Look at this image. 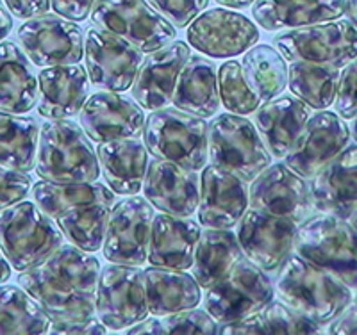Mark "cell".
I'll return each instance as SVG.
<instances>
[{
	"label": "cell",
	"mask_w": 357,
	"mask_h": 335,
	"mask_svg": "<svg viewBox=\"0 0 357 335\" xmlns=\"http://www.w3.org/2000/svg\"><path fill=\"white\" fill-rule=\"evenodd\" d=\"M349 143L350 130L343 118L337 113L320 111L305 121L284 162L304 178H311Z\"/></svg>",
	"instance_id": "9a60e30c"
},
{
	"label": "cell",
	"mask_w": 357,
	"mask_h": 335,
	"mask_svg": "<svg viewBox=\"0 0 357 335\" xmlns=\"http://www.w3.org/2000/svg\"><path fill=\"white\" fill-rule=\"evenodd\" d=\"M6 4L15 17L24 20L40 17L50 9V0H6Z\"/></svg>",
	"instance_id": "7dc6e473"
},
{
	"label": "cell",
	"mask_w": 357,
	"mask_h": 335,
	"mask_svg": "<svg viewBox=\"0 0 357 335\" xmlns=\"http://www.w3.org/2000/svg\"><path fill=\"white\" fill-rule=\"evenodd\" d=\"M84 59L89 82L98 89L127 91L143 61V52L123 38L89 27L84 36Z\"/></svg>",
	"instance_id": "5bb4252c"
},
{
	"label": "cell",
	"mask_w": 357,
	"mask_h": 335,
	"mask_svg": "<svg viewBox=\"0 0 357 335\" xmlns=\"http://www.w3.org/2000/svg\"><path fill=\"white\" fill-rule=\"evenodd\" d=\"M250 209L280 216L293 221H304L312 210L311 189L304 177L288 164H270L252 180L248 191Z\"/></svg>",
	"instance_id": "e0dca14e"
},
{
	"label": "cell",
	"mask_w": 357,
	"mask_h": 335,
	"mask_svg": "<svg viewBox=\"0 0 357 335\" xmlns=\"http://www.w3.org/2000/svg\"><path fill=\"white\" fill-rule=\"evenodd\" d=\"M31 186H33V178L25 171L0 166V210L22 202L31 191Z\"/></svg>",
	"instance_id": "ee69618b"
},
{
	"label": "cell",
	"mask_w": 357,
	"mask_h": 335,
	"mask_svg": "<svg viewBox=\"0 0 357 335\" xmlns=\"http://www.w3.org/2000/svg\"><path fill=\"white\" fill-rule=\"evenodd\" d=\"M252 15L266 31L333 22L345 15V0H256Z\"/></svg>",
	"instance_id": "f1b7e54d"
},
{
	"label": "cell",
	"mask_w": 357,
	"mask_h": 335,
	"mask_svg": "<svg viewBox=\"0 0 357 335\" xmlns=\"http://www.w3.org/2000/svg\"><path fill=\"white\" fill-rule=\"evenodd\" d=\"M33 198L36 205L54 219L65 210L73 207L89 205V203H114L113 191L100 182H70V184H57V182L41 180L33 186Z\"/></svg>",
	"instance_id": "e575fe53"
},
{
	"label": "cell",
	"mask_w": 357,
	"mask_h": 335,
	"mask_svg": "<svg viewBox=\"0 0 357 335\" xmlns=\"http://www.w3.org/2000/svg\"><path fill=\"white\" fill-rule=\"evenodd\" d=\"M334 102L336 113L343 120H354L357 116V57L341 70Z\"/></svg>",
	"instance_id": "7bdbcfd3"
},
{
	"label": "cell",
	"mask_w": 357,
	"mask_h": 335,
	"mask_svg": "<svg viewBox=\"0 0 357 335\" xmlns=\"http://www.w3.org/2000/svg\"><path fill=\"white\" fill-rule=\"evenodd\" d=\"M95 314L111 330L132 327L151 314L143 270L116 263L102 267L95 293Z\"/></svg>",
	"instance_id": "30bf717a"
},
{
	"label": "cell",
	"mask_w": 357,
	"mask_h": 335,
	"mask_svg": "<svg viewBox=\"0 0 357 335\" xmlns=\"http://www.w3.org/2000/svg\"><path fill=\"white\" fill-rule=\"evenodd\" d=\"M243 250L231 228H206L200 232L193 255V276L207 289L243 260Z\"/></svg>",
	"instance_id": "1f68e13d"
},
{
	"label": "cell",
	"mask_w": 357,
	"mask_h": 335,
	"mask_svg": "<svg viewBox=\"0 0 357 335\" xmlns=\"http://www.w3.org/2000/svg\"><path fill=\"white\" fill-rule=\"evenodd\" d=\"M311 105L295 95H279L257 107L254 125L270 154L286 157L305 121L311 118Z\"/></svg>",
	"instance_id": "d4e9b609"
},
{
	"label": "cell",
	"mask_w": 357,
	"mask_h": 335,
	"mask_svg": "<svg viewBox=\"0 0 357 335\" xmlns=\"http://www.w3.org/2000/svg\"><path fill=\"white\" fill-rule=\"evenodd\" d=\"M236 226V237L243 254L263 271L279 267L295 248L298 223L293 219L250 209Z\"/></svg>",
	"instance_id": "2e32d148"
},
{
	"label": "cell",
	"mask_w": 357,
	"mask_h": 335,
	"mask_svg": "<svg viewBox=\"0 0 357 335\" xmlns=\"http://www.w3.org/2000/svg\"><path fill=\"white\" fill-rule=\"evenodd\" d=\"M22 50L31 63L41 68L81 63L84 56V34L73 20L59 15L29 18L17 31Z\"/></svg>",
	"instance_id": "7c38bea8"
},
{
	"label": "cell",
	"mask_w": 357,
	"mask_h": 335,
	"mask_svg": "<svg viewBox=\"0 0 357 335\" xmlns=\"http://www.w3.org/2000/svg\"><path fill=\"white\" fill-rule=\"evenodd\" d=\"M49 332L56 335H104L107 334V327L97 318V314L66 315V318L50 319Z\"/></svg>",
	"instance_id": "f6af8a7d"
},
{
	"label": "cell",
	"mask_w": 357,
	"mask_h": 335,
	"mask_svg": "<svg viewBox=\"0 0 357 335\" xmlns=\"http://www.w3.org/2000/svg\"><path fill=\"white\" fill-rule=\"evenodd\" d=\"M347 219H349V221H350V225H352L354 228H356V231H357V209L354 210L352 215H350L349 218H347Z\"/></svg>",
	"instance_id": "db71d44e"
},
{
	"label": "cell",
	"mask_w": 357,
	"mask_h": 335,
	"mask_svg": "<svg viewBox=\"0 0 357 335\" xmlns=\"http://www.w3.org/2000/svg\"><path fill=\"white\" fill-rule=\"evenodd\" d=\"M172 104L200 118L215 116L220 107L216 65L202 56H191L178 73Z\"/></svg>",
	"instance_id": "f546056e"
},
{
	"label": "cell",
	"mask_w": 357,
	"mask_h": 335,
	"mask_svg": "<svg viewBox=\"0 0 357 335\" xmlns=\"http://www.w3.org/2000/svg\"><path fill=\"white\" fill-rule=\"evenodd\" d=\"M341 68L309 61H291L288 86L291 93L311 105L312 109H327L336 100Z\"/></svg>",
	"instance_id": "8d00e7d4"
},
{
	"label": "cell",
	"mask_w": 357,
	"mask_h": 335,
	"mask_svg": "<svg viewBox=\"0 0 357 335\" xmlns=\"http://www.w3.org/2000/svg\"><path fill=\"white\" fill-rule=\"evenodd\" d=\"M190 57V47L184 41H172L143 57L134 77L132 97L143 109L158 111L167 107L174 97L177 77Z\"/></svg>",
	"instance_id": "7402d4cb"
},
{
	"label": "cell",
	"mask_w": 357,
	"mask_h": 335,
	"mask_svg": "<svg viewBox=\"0 0 357 335\" xmlns=\"http://www.w3.org/2000/svg\"><path fill=\"white\" fill-rule=\"evenodd\" d=\"M257 40L259 31L247 17L222 8L200 13L188 27L191 47L215 59L240 56Z\"/></svg>",
	"instance_id": "ac0fdd59"
},
{
	"label": "cell",
	"mask_w": 357,
	"mask_h": 335,
	"mask_svg": "<svg viewBox=\"0 0 357 335\" xmlns=\"http://www.w3.org/2000/svg\"><path fill=\"white\" fill-rule=\"evenodd\" d=\"M111 207L104 202L73 207L57 216L56 223L72 244L95 254L104 244Z\"/></svg>",
	"instance_id": "f35d334b"
},
{
	"label": "cell",
	"mask_w": 357,
	"mask_h": 335,
	"mask_svg": "<svg viewBox=\"0 0 357 335\" xmlns=\"http://www.w3.org/2000/svg\"><path fill=\"white\" fill-rule=\"evenodd\" d=\"M50 318L24 287L0 286V335L47 334Z\"/></svg>",
	"instance_id": "d590c367"
},
{
	"label": "cell",
	"mask_w": 357,
	"mask_h": 335,
	"mask_svg": "<svg viewBox=\"0 0 357 335\" xmlns=\"http://www.w3.org/2000/svg\"><path fill=\"white\" fill-rule=\"evenodd\" d=\"M63 241L61 228L36 202L22 200L0 210V248L17 271L43 263Z\"/></svg>",
	"instance_id": "277c9868"
},
{
	"label": "cell",
	"mask_w": 357,
	"mask_h": 335,
	"mask_svg": "<svg viewBox=\"0 0 357 335\" xmlns=\"http://www.w3.org/2000/svg\"><path fill=\"white\" fill-rule=\"evenodd\" d=\"M206 120L177 107L152 111L145 120L143 139L154 157L200 171L209 159Z\"/></svg>",
	"instance_id": "5b68a950"
},
{
	"label": "cell",
	"mask_w": 357,
	"mask_h": 335,
	"mask_svg": "<svg viewBox=\"0 0 357 335\" xmlns=\"http://www.w3.org/2000/svg\"><path fill=\"white\" fill-rule=\"evenodd\" d=\"M40 127L33 116L0 111V166L11 170H34Z\"/></svg>",
	"instance_id": "836d02e7"
},
{
	"label": "cell",
	"mask_w": 357,
	"mask_h": 335,
	"mask_svg": "<svg viewBox=\"0 0 357 335\" xmlns=\"http://www.w3.org/2000/svg\"><path fill=\"white\" fill-rule=\"evenodd\" d=\"M248 210V186L215 164L204 168L200 177L199 223L206 228H232Z\"/></svg>",
	"instance_id": "ffe728a7"
},
{
	"label": "cell",
	"mask_w": 357,
	"mask_h": 335,
	"mask_svg": "<svg viewBox=\"0 0 357 335\" xmlns=\"http://www.w3.org/2000/svg\"><path fill=\"white\" fill-rule=\"evenodd\" d=\"M311 178L312 209L349 218L357 209V145L345 146Z\"/></svg>",
	"instance_id": "603a6c76"
},
{
	"label": "cell",
	"mask_w": 357,
	"mask_h": 335,
	"mask_svg": "<svg viewBox=\"0 0 357 335\" xmlns=\"http://www.w3.org/2000/svg\"><path fill=\"white\" fill-rule=\"evenodd\" d=\"M295 251L357 291V231L349 219L327 212L305 219L296 232Z\"/></svg>",
	"instance_id": "8992f818"
},
{
	"label": "cell",
	"mask_w": 357,
	"mask_h": 335,
	"mask_svg": "<svg viewBox=\"0 0 357 335\" xmlns=\"http://www.w3.org/2000/svg\"><path fill=\"white\" fill-rule=\"evenodd\" d=\"M345 13L349 15L350 22L357 27V0H345Z\"/></svg>",
	"instance_id": "f5cc1de1"
},
{
	"label": "cell",
	"mask_w": 357,
	"mask_h": 335,
	"mask_svg": "<svg viewBox=\"0 0 357 335\" xmlns=\"http://www.w3.org/2000/svg\"><path fill=\"white\" fill-rule=\"evenodd\" d=\"M209 161L250 182L272 164V154L256 125L241 114H220L207 129Z\"/></svg>",
	"instance_id": "52a82bcc"
},
{
	"label": "cell",
	"mask_w": 357,
	"mask_h": 335,
	"mask_svg": "<svg viewBox=\"0 0 357 335\" xmlns=\"http://www.w3.org/2000/svg\"><path fill=\"white\" fill-rule=\"evenodd\" d=\"M216 2L222 6H225V8L243 9V8H248L250 4H254L256 0H216Z\"/></svg>",
	"instance_id": "816d5d0a"
},
{
	"label": "cell",
	"mask_w": 357,
	"mask_h": 335,
	"mask_svg": "<svg viewBox=\"0 0 357 335\" xmlns=\"http://www.w3.org/2000/svg\"><path fill=\"white\" fill-rule=\"evenodd\" d=\"M174 27L184 29L207 8L209 0H146Z\"/></svg>",
	"instance_id": "b9f144b4"
},
{
	"label": "cell",
	"mask_w": 357,
	"mask_h": 335,
	"mask_svg": "<svg viewBox=\"0 0 357 335\" xmlns=\"http://www.w3.org/2000/svg\"><path fill=\"white\" fill-rule=\"evenodd\" d=\"M154 205L143 196H129L111 207L104 237V257L109 263L143 266L149 260Z\"/></svg>",
	"instance_id": "4fadbf2b"
},
{
	"label": "cell",
	"mask_w": 357,
	"mask_h": 335,
	"mask_svg": "<svg viewBox=\"0 0 357 335\" xmlns=\"http://www.w3.org/2000/svg\"><path fill=\"white\" fill-rule=\"evenodd\" d=\"M143 275L151 314L167 315L195 309L202 299L199 282L184 270L151 266L143 270Z\"/></svg>",
	"instance_id": "4dcf8cb0"
},
{
	"label": "cell",
	"mask_w": 357,
	"mask_h": 335,
	"mask_svg": "<svg viewBox=\"0 0 357 335\" xmlns=\"http://www.w3.org/2000/svg\"><path fill=\"white\" fill-rule=\"evenodd\" d=\"M98 162L107 186L116 194H138L149 168V150L138 138L98 143Z\"/></svg>",
	"instance_id": "4316f807"
},
{
	"label": "cell",
	"mask_w": 357,
	"mask_h": 335,
	"mask_svg": "<svg viewBox=\"0 0 357 335\" xmlns=\"http://www.w3.org/2000/svg\"><path fill=\"white\" fill-rule=\"evenodd\" d=\"M95 27L123 38L143 54L172 43L175 27L146 0H95L91 9Z\"/></svg>",
	"instance_id": "ba28073f"
},
{
	"label": "cell",
	"mask_w": 357,
	"mask_h": 335,
	"mask_svg": "<svg viewBox=\"0 0 357 335\" xmlns=\"http://www.w3.org/2000/svg\"><path fill=\"white\" fill-rule=\"evenodd\" d=\"M38 100V75L24 50L13 41H0V111L25 114Z\"/></svg>",
	"instance_id": "83f0119b"
},
{
	"label": "cell",
	"mask_w": 357,
	"mask_h": 335,
	"mask_svg": "<svg viewBox=\"0 0 357 335\" xmlns=\"http://www.w3.org/2000/svg\"><path fill=\"white\" fill-rule=\"evenodd\" d=\"M13 31V17L11 13L8 11V8L4 6V2L0 0V41L9 36V33Z\"/></svg>",
	"instance_id": "681fc988"
},
{
	"label": "cell",
	"mask_w": 357,
	"mask_h": 335,
	"mask_svg": "<svg viewBox=\"0 0 357 335\" xmlns=\"http://www.w3.org/2000/svg\"><path fill=\"white\" fill-rule=\"evenodd\" d=\"M9 276H11V264H9L8 257H6L2 248H0V283L8 282Z\"/></svg>",
	"instance_id": "f907efd6"
},
{
	"label": "cell",
	"mask_w": 357,
	"mask_h": 335,
	"mask_svg": "<svg viewBox=\"0 0 357 335\" xmlns=\"http://www.w3.org/2000/svg\"><path fill=\"white\" fill-rule=\"evenodd\" d=\"M331 334L349 335L357 334V303L352 302L345 311L331 321Z\"/></svg>",
	"instance_id": "c3c4849f"
},
{
	"label": "cell",
	"mask_w": 357,
	"mask_h": 335,
	"mask_svg": "<svg viewBox=\"0 0 357 335\" xmlns=\"http://www.w3.org/2000/svg\"><path fill=\"white\" fill-rule=\"evenodd\" d=\"M354 302H356V303H357V296H354Z\"/></svg>",
	"instance_id": "9f6ffc18"
},
{
	"label": "cell",
	"mask_w": 357,
	"mask_h": 335,
	"mask_svg": "<svg viewBox=\"0 0 357 335\" xmlns=\"http://www.w3.org/2000/svg\"><path fill=\"white\" fill-rule=\"evenodd\" d=\"M142 189L154 209L190 218L199 207L200 177L184 166L155 157L149 162Z\"/></svg>",
	"instance_id": "44dd1931"
},
{
	"label": "cell",
	"mask_w": 357,
	"mask_h": 335,
	"mask_svg": "<svg viewBox=\"0 0 357 335\" xmlns=\"http://www.w3.org/2000/svg\"><path fill=\"white\" fill-rule=\"evenodd\" d=\"M321 325L293 311L284 302H270L254 314L238 321L223 323L218 334L227 335H293V334H320Z\"/></svg>",
	"instance_id": "d6a6232c"
},
{
	"label": "cell",
	"mask_w": 357,
	"mask_h": 335,
	"mask_svg": "<svg viewBox=\"0 0 357 335\" xmlns=\"http://www.w3.org/2000/svg\"><path fill=\"white\" fill-rule=\"evenodd\" d=\"M158 318L159 335L162 334H200V335H213L218 334L220 327L218 321L213 318L207 311H188L174 312L167 315H155Z\"/></svg>",
	"instance_id": "60d3db41"
},
{
	"label": "cell",
	"mask_w": 357,
	"mask_h": 335,
	"mask_svg": "<svg viewBox=\"0 0 357 335\" xmlns=\"http://www.w3.org/2000/svg\"><path fill=\"white\" fill-rule=\"evenodd\" d=\"M218 93L220 100L234 114H250L256 113L257 107L263 104L257 93L250 88L245 79L241 63L238 61H227L218 70Z\"/></svg>",
	"instance_id": "ab89813d"
},
{
	"label": "cell",
	"mask_w": 357,
	"mask_h": 335,
	"mask_svg": "<svg viewBox=\"0 0 357 335\" xmlns=\"http://www.w3.org/2000/svg\"><path fill=\"white\" fill-rule=\"evenodd\" d=\"M89 77L84 66H49L38 73V114L47 120L72 118L89 98Z\"/></svg>",
	"instance_id": "cb8c5ba5"
},
{
	"label": "cell",
	"mask_w": 357,
	"mask_h": 335,
	"mask_svg": "<svg viewBox=\"0 0 357 335\" xmlns=\"http://www.w3.org/2000/svg\"><path fill=\"white\" fill-rule=\"evenodd\" d=\"M98 275V258L70 242L38 266L20 271L18 283L40 302L50 319L93 315Z\"/></svg>",
	"instance_id": "6da1fadb"
},
{
	"label": "cell",
	"mask_w": 357,
	"mask_h": 335,
	"mask_svg": "<svg viewBox=\"0 0 357 335\" xmlns=\"http://www.w3.org/2000/svg\"><path fill=\"white\" fill-rule=\"evenodd\" d=\"M34 168L43 180L57 184L95 182L100 177L97 150L89 143L88 134L66 118L41 125Z\"/></svg>",
	"instance_id": "3957f363"
},
{
	"label": "cell",
	"mask_w": 357,
	"mask_h": 335,
	"mask_svg": "<svg viewBox=\"0 0 357 335\" xmlns=\"http://www.w3.org/2000/svg\"><path fill=\"white\" fill-rule=\"evenodd\" d=\"M245 79L264 102L282 95L288 86V66L284 57L270 45H257L247 50L241 63Z\"/></svg>",
	"instance_id": "74e56055"
},
{
	"label": "cell",
	"mask_w": 357,
	"mask_h": 335,
	"mask_svg": "<svg viewBox=\"0 0 357 335\" xmlns=\"http://www.w3.org/2000/svg\"><path fill=\"white\" fill-rule=\"evenodd\" d=\"M79 118L88 138L97 143L138 138L145 127V114L136 100L107 89L89 95Z\"/></svg>",
	"instance_id": "d6986e66"
},
{
	"label": "cell",
	"mask_w": 357,
	"mask_h": 335,
	"mask_svg": "<svg viewBox=\"0 0 357 335\" xmlns=\"http://www.w3.org/2000/svg\"><path fill=\"white\" fill-rule=\"evenodd\" d=\"M200 232L199 223L183 216L154 215L149 263L172 270H190Z\"/></svg>",
	"instance_id": "484cf974"
},
{
	"label": "cell",
	"mask_w": 357,
	"mask_h": 335,
	"mask_svg": "<svg viewBox=\"0 0 357 335\" xmlns=\"http://www.w3.org/2000/svg\"><path fill=\"white\" fill-rule=\"evenodd\" d=\"M275 295L272 282L250 260L236 264L227 275L207 287L204 305L218 323H231L254 314Z\"/></svg>",
	"instance_id": "8fae6325"
},
{
	"label": "cell",
	"mask_w": 357,
	"mask_h": 335,
	"mask_svg": "<svg viewBox=\"0 0 357 335\" xmlns=\"http://www.w3.org/2000/svg\"><path fill=\"white\" fill-rule=\"evenodd\" d=\"M273 47L284 59L309 61L345 68L357 57V27L350 20L288 29L273 38Z\"/></svg>",
	"instance_id": "9c48e42d"
},
{
	"label": "cell",
	"mask_w": 357,
	"mask_h": 335,
	"mask_svg": "<svg viewBox=\"0 0 357 335\" xmlns=\"http://www.w3.org/2000/svg\"><path fill=\"white\" fill-rule=\"evenodd\" d=\"M95 0H50L56 15L73 22H82L89 17Z\"/></svg>",
	"instance_id": "bcb514c9"
},
{
	"label": "cell",
	"mask_w": 357,
	"mask_h": 335,
	"mask_svg": "<svg viewBox=\"0 0 357 335\" xmlns=\"http://www.w3.org/2000/svg\"><path fill=\"white\" fill-rule=\"evenodd\" d=\"M275 293L293 311L314 323H331L354 302V291L331 271L296 254L280 264Z\"/></svg>",
	"instance_id": "7a4b0ae2"
},
{
	"label": "cell",
	"mask_w": 357,
	"mask_h": 335,
	"mask_svg": "<svg viewBox=\"0 0 357 335\" xmlns=\"http://www.w3.org/2000/svg\"><path fill=\"white\" fill-rule=\"evenodd\" d=\"M354 123H352V130H350V134H352V138H354V141L357 143V116L354 118Z\"/></svg>",
	"instance_id": "11a10c76"
}]
</instances>
